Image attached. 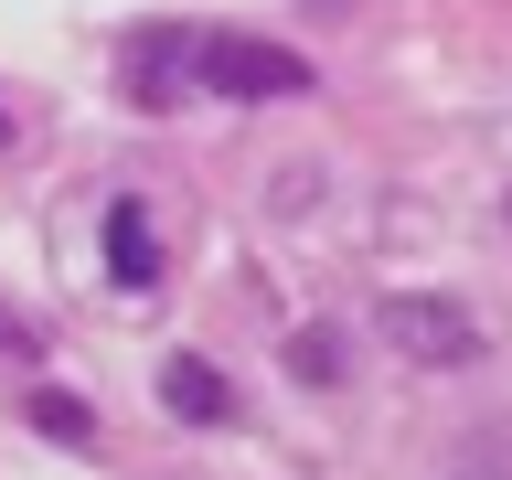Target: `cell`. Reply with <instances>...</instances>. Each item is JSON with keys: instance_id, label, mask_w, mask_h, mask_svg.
<instances>
[{"instance_id": "6da1fadb", "label": "cell", "mask_w": 512, "mask_h": 480, "mask_svg": "<svg viewBox=\"0 0 512 480\" xmlns=\"http://www.w3.org/2000/svg\"><path fill=\"white\" fill-rule=\"evenodd\" d=\"M374 331L395 342V363H416V374L480 363V320H470V299H448V288H395V299L374 310Z\"/></svg>"}, {"instance_id": "7a4b0ae2", "label": "cell", "mask_w": 512, "mask_h": 480, "mask_svg": "<svg viewBox=\"0 0 512 480\" xmlns=\"http://www.w3.org/2000/svg\"><path fill=\"white\" fill-rule=\"evenodd\" d=\"M203 86L214 96H310V54H288V43H256V32H203Z\"/></svg>"}, {"instance_id": "ba28073f", "label": "cell", "mask_w": 512, "mask_h": 480, "mask_svg": "<svg viewBox=\"0 0 512 480\" xmlns=\"http://www.w3.org/2000/svg\"><path fill=\"white\" fill-rule=\"evenodd\" d=\"M448 480H512V438H470L448 459Z\"/></svg>"}, {"instance_id": "277c9868", "label": "cell", "mask_w": 512, "mask_h": 480, "mask_svg": "<svg viewBox=\"0 0 512 480\" xmlns=\"http://www.w3.org/2000/svg\"><path fill=\"white\" fill-rule=\"evenodd\" d=\"M160 267H171V256H160V214L139 203V192H118V203H107V278L150 299V288H160Z\"/></svg>"}, {"instance_id": "3957f363", "label": "cell", "mask_w": 512, "mask_h": 480, "mask_svg": "<svg viewBox=\"0 0 512 480\" xmlns=\"http://www.w3.org/2000/svg\"><path fill=\"white\" fill-rule=\"evenodd\" d=\"M118 86L139 96V107H182V96L203 86V32H182V22H150V32H128V54H118Z\"/></svg>"}, {"instance_id": "9c48e42d", "label": "cell", "mask_w": 512, "mask_h": 480, "mask_svg": "<svg viewBox=\"0 0 512 480\" xmlns=\"http://www.w3.org/2000/svg\"><path fill=\"white\" fill-rule=\"evenodd\" d=\"M0 352H32V331H22V320H11V310H0Z\"/></svg>"}, {"instance_id": "30bf717a", "label": "cell", "mask_w": 512, "mask_h": 480, "mask_svg": "<svg viewBox=\"0 0 512 480\" xmlns=\"http://www.w3.org/2000/svg\"><path fill=\"white\" fill-rule=\"evenodd\" d=\"M299 11H320V22H342V11H352V0H299Z\"/></svg>"}, {"instance_id": "8fae6325", "label": "cell", "mask_w": 512, "mask_h": 480, "mask_svg": "<svg viewBox=\"0 0 512 480\" xmlns=\"http://www.w3.org/2000/svg\"><path fill=\"white\" fill-rule=\"evenodd\" d=\"M0 150H11V96H0Z\"/></svg>"}, {"instance_id": "7c38bea8", "label": "cell", "mask_w": 512, "mask_h": 480, "mask_svg": "<svg viewBox=\"0 0 512 480\" xmlns=\"http://www.w3.org/2000/svg\"><path fill=\"white\" fill-rule=\"evenodd\" d=\"M502 214H512V203H502Z\"/></svg>"}, {"instance_id": "52a82bcc", "label": "cell", "mask_w": 512, "mask_h": 480, "mask_svg": "<svg viewBox=\"0 0 512 480\" xmlns=\"http://www.w3.org/2000/svg\"><path fill=\"white\" fill-rule=\"evenodd\" d=\"M22 416L43 427V438H64V448H86V438H96V416L75 406V395H54V384H32V395H22Z\"/></svg>"}, {"instance_id": "8992f818", "label": "cell", "mask_w": 512, "mask_h": 480, "mask_svg": "<svg viewBox=\"0 0 512 480\" xmlns=\"http://www.w3.org/2000/svg\"><path fill=\"white\" fill-rule=\"evenodd\" d=\"M278 363H288V384H310V395H342L352 384V342L331 331V320H299V331L278 342Z\"/></svg>"}, {"instance_id": "5b68a950", "label": "cell", "mask_w": 512, "mask_h": 480, "mask_svg": "<svg viewBox=\"0 0 512 480\" xmlns=\"http://www.w3.org/2000/svg\"><path fill=\"white\" fill-rule=\"evenodd\" d=\"M160 406L182 416V427H235V384H224V363H203V352H171V363H160Z\"/></svg>"}]
</instances>
